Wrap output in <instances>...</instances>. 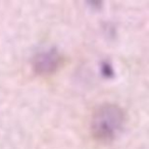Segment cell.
<instances>
[{"mask_svg":"<svg viewBox=\"0 0 149 149\" xmlns=\"http://www.w3.org/2000/svg\"><path fill=\"white\" fill-rule=\"evenodd\" d=\"M102 72H103V74L105 77H108V78L113 76V70H112L111 65H110L109 63H107V62H105V63L102 65Z\"/></svg>","mask_w":149,"mask_h":149,"instance_id":"3","label":"cell"},{"mask_svg":"<svg viewBox=\"0 0 149 149\" xmlns=\"http://www.w3.org/2000/svg\"><path fill=\"white\" fill-rule=\"evenodd\" d=\"M126 123L125 112L116 104L106 103L98 106L92 114L91 134L102 143H109L120 136Z\"/></svg>","mask_w":149,"mask_h":149,"instance_id":"1","label":"cell"},{"mask_svg":"<svg viewBox=\"0 0 149 149\" xmlns=\"http://www.w3.org/2000/svg\"><path fill=\"white\" fill-rule=\"evenodd\" d=\"M61 62V56L55 48H48L43 51H40L34 56L33 70L36 74L41 76L51 74L59 68Z\"/></svg>","mask_w":149,"mask_h":149,"instance_id":"2","label":"cell"}]
</instances>
